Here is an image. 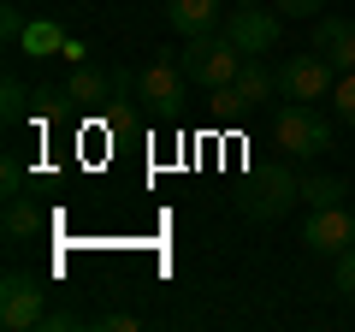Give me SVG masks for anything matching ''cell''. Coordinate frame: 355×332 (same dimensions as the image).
Instances as JSON below:
<instances>
[{
  "label": "cell",
  "mask_w": 355,
  "mask_h": 332,
  "mask_svg": "<svg viewBox=\"0 0 355 332\" xmlns=\"http://www.w3.org/2000/svg\"><path fill=\"white\" fill-rule=\"evenodd\" d=\"M184 83H190L184 65H178L172 53H160V60H148L137 72V101L154 107V113H178V107H184Z\"/></svg>",
  "instance_id": "cell-8"
},
{
  "label": "cell",
  "mask_w": 355,
  "mask_h": 332,
  "mask_svg": "<svg viewBox=\"0 0 355 332\" xmlns=\"http://www.w3.org/2000/svg\"><path fill=\"white\" fill-rule=\"evenodd\" d=\"M42 320H48V291H42V279L6 273V279H0V326L6 332H42Z\"/></svg>",
  "instance_id": "cell-5"
},
{
  "label": "cell",
  "mask_w": 355,
  "mask_h": 332,
  "mask_svg": "<svg viewBox=\"0 0 355 332\" xmlns=\"http://www.w3.org/2000/svg\"><path fill=\"white\" fill-rule=\"evenodd\" d=\"M302 243L314 249V256H331V261H338L343 249H355V208H349V202H326V208H308Z\"/></svg>",
  "instance_id": "cell-7"
},
{
  "label": "cell",
  "mask_w": 355,
  "mask_h": 332,
  "mask_svg": "<svg viewBox=\"0 0 355 332\" xmlns=\"http://www.w3.org/2000/svg\"><path fill=\"white\" fill-rule=\"evenodd\" d=\"M331 285H338L343 297H355V249H343V256L331 261Z\"/></svg>",
  "instance_id": "cell-19"
},
{
  "label": "cell",
  "mask_w": 355,
  "mask_h": 332,
  "mask_svg": "<svg viewBox=\"0 0 355 332\" xmlns=\"http://www.w3.org/2000/svg\"><path fill=\"white\" fill-rule=\"evenodd\" d=\"M272 90H279V72H272L261 53H249L243 72L231 77L225 90H214V101H219V113H261V107L272 101Z\"/></svg>",
  "instance_id": "cell-6"
},
{
  "label": "cell",
  "mask_w": 355,
  "mask_h": 332,
  "mask_svg": "<svg viewBox=\"0 0 355 332\" xmlns=\"http://www.w3.org/2000/svg\"><path fill=\"white\" fill-rule=\"evenodd\" d=\"M272 6H279L284 18H320V6H326V0H272Z\"/></svg>",
  "instance_id": "cell-20"
},
{
  "label": "cell",
  "mask_w": 355,
  "mask_h": 332,
  "mask_svg": "<svg viewBox=\"0 0 355 332\" xmlns=\"http://www.w3.org/2000/svg\"><path fill=\"white\" fill-rule=\"evenodd\" d=\"M243 60H249V53H243L225 30H214V36H190V42H184V53H178L184 77L202 83V90H225L231 77L243 72Z\"/></svg>",
  "instance_id": "cell-3"
},
{
  "label": "cell",
  "mask_w": 355,
  "mask_h": 332,
  "mask_svg": "<svg viewBox=\"0 0 355 332\" xmlns=\"http://www.w3.org/2000/svg\"><path fill=\"white\" fill-rule=\"evenodd\" d=\"M95 326H101V332H137V315L113 308V315H95Z\"/></svg>",
  "instance_id": "cell-22"
},
{
  "label": "cell",
  "mask_w": 355,
  "mask_h": 332,
  "mask_svg": "<svg viewBox=\"0 0 355 332\" xmlns=\"http://www.w3.org/2000/svg\"><path fill=\"white\" fill-rule=\"evenodd\" d=\"M314 48L326 53L338 72H355V18L320 13V18H314Z\"/></svg>",
  "instance_id": "cell-11"
},
{
  "label": "cell",
  "mask_w": 355,
  "mask_h": 332,
  "mask_svg": "<svg viewBox=\"0 0 355 332\" xmlns=\"http://www.w3.org/2000/svg\"><path fill=\"white\" fill-rule=\"evenodd\" d=\"M42 231V208L30 196H6V243H24Z\"/></svg>",
  "instance_id": "cell-14"
},
{
  "label": "cell",
  "mask_w": 355,
  "mask_h": 332,
  "mask_svg": "<svg viewBox=\"0 0 355 332\" xmlns=\"http://www.w3.org/2000/svg\"><path fill=\"white\" fill-rule=\"evenodd\" d=\"M331 113L355 131V72H338V90H331Z\"/></svg>",
  "instance_id": "cell-17"
},
{
  "label": "cell",
  "mask_w": 355,
  "mask_h": 332,
  "mask_svg": "<svg viewBox=\"0 0 355 332\" xmlns=\"http://www.w3.org/2000/svg\"><path fill=\"white\" fill-rule=\"evenodd\" d=\"M279 18L266 13V6H237V13H225V36L237 42L243 53H272L279 48Z\"/></svg>",
  "instance_id": "cell-9"
},
{
  "label": "cell",
  "mask_w": 355,
  "mask_h": 332,
  "mask_svg": "<svg viewBox=\"0 0 355 332\" xmlns=\"http://www.w3.org/2000/svg\"><path fill=\"white\" fill-rule=\"evenodd\" d=\"M296 202H302V179H296L284 160H279V166H261V172H249V184L237 190V214L254 219V226L284 219Z\"/></svg>",
  "instance_id": "cell-1"
},
{
  "label": "cell",
  "mask_w": 355,
  "mask_h": 332,
  "mask_svg": "<svg viewBox=\"0 0 355 332\" xmlns=\"http://www.w3.org/2000/svg\"><path fill=\"white\" fill-rule=\"evenodd\" d=\"M65 95H71L77 113H101V107H113V72H101V65H71V77H65Z\"/></svg>",
  "instance_id": "cell-10"
},
{
  "label": "cell",
  "mask_w": 355,
  "mask_h": 332,
  "mask_svg": "<svg viewBox=\"0 0 355 332\" xmlns=\"http://www.w3.org/2000/svg\"><path fill=\"white\" fill-rule=\"evenodd\" d=\"M349 208H355V196H349Z\"/></svg>",
  "instance_id": "cell-26"
},
{
  "label": "cell",
  "mask_w": 355,
  "mask_h": 332,
  "mask_svg": "<svg viewBox=\"0 0 355 332\" xmlns=\"http://www.w3.org/2000/svg\"><path fill=\"white\" fill-rule=\"evenodd\" d=\"M343 196H349V184H343V179H331V172H326V179H320V172H314V179H302V202H308V208L343 202Z\"/></svg>",
  "instance_id": "cell-16"
},
{
  "label": "cell",
  "mask_w": 355,
  "mask_h": 332,
  "mask_svg": "<svg viewBox=\"0 0 355 332\" xmlns=\"http://www.w3.org/2000/svg\"><path fill=\"white\" fill-rule=\"evenodd\" d=\"M60 48H65V30L53 24V18H30L24 36H18V53H24V60H53Z\"/></svg>",
  "instance_id": "cell-13"
},
{
  "label": "cell",
  "mask_w": 355,
  "mask_h": 332,
  "mask_svg": "<svg viewBox=\"0 0 355 332\" xmlns=\"http://www.w3.org/2000/svg\"><path fill=\"white\" fill-rule=\"evenodd\" d=\"M166 18H172V30L184 42H190V36H214V30L225 24V0H172Z\"/></svg>",
  "instance_id": "cell-12"
},
{
  "label": "cell",
  "mask_w": 355,
  "mask_h": 332,
  "mask_svg": "<svg viewBox=\"0 0 355 332\" xmlns=\"http://www.w3.org/2000/svg\"><path fill=\"white\" fill-rule=\"evenodd\" d=\"M0 190H6V196H18V160H6V166H0Z\"/></svg>",
  "instance_id": "cell-24"
},
{
  "label": "cell",
  "mask_w": 355,
  "mask_h": 332,
  "mask_svg": "<svg viewBox=\"0 0 355 332\" xmlns=\"http://www.w3.org/2000/svg\"><path fill=\"white\" fill-rule=\"evenodd\" d=\"M30 101H36V95L24 90V77H18V72H6V77H0V119H6V125L30 119Z\"/></svg>",
  "instance_id": "cell-15"
},
{
  "label": "cell",
  "mask_w": 355,
  "mask_h": 332,
  "mask_svg": "<svg viewBox=\"0 0 355 332\" xmlns=\"http://www.w3.org/2000/svg\"><path fill=\"white\" fill-rule=\"evenodd\" d=\"M272 72H279L284 101H326V95L338 90V65H331L320 48L314 53H291V60H279Z\"/></svg>",
  "instance_id": "cell-4"
},
{
  "label": "cell",
  "mask_w": 355,
  "mask_h": 332,
  "mask_svg": "<svg viewBox=\"0 0 355 332\" xmlns=\"http://www.w3.org/2000/svg\"><path fill=\"white\" fill-rule=\"evenodd\" d=\"M237 6H261V0H237Z\"/></svg>",
  "instance_id": "cell-25"
},
{
  "label": "cell",
  "mask_w": 355,
  "mask_h": 332,
  "mask_svg": "<svg viewBox=\"0 0 355 332\" xmlns=\"http://www.w3.org/2000/svg\"><path fill=\"white\" fill-rule=\"evenodd\" d=\"M24 24H30V18L18 13V6H0V42H6L12 53H18V36H24Z\"/></svg>",
  "instance_id": "cell-18"
},
{
  "label": "cell",
  "mask_w": 355,
  "mask_h": 332,
  "mask_svg": "<svg viewBox=\"0 0 355 332\" xmlns=\"http://www.w3.org/2000/svg\"><path fill=\"white\" fill-rule=\"evenodd\" d=\"M60 60H71V65H83V60H89V42H83V36H65V48H60Z\"/></svg>",
  "instance_id": "cell-23"
},
{
  "label": "cell",
  "mask_w": 355,
  "mask_h": 332,
  "mask_svg": "<svg viewBox=\"0 0 355 332\" xmlns=\"http://www.w3.org/2000/svg\"><path fill=\"white\" fill-rule=\"evenodd\" d=\"M272 142H279L291 160H320L331 149V119L314 101H284L272 113Z\"/></svg>",
  "instance_id": "cell-2"
},
{
  "label": "cell",
  "mask_w": 355,
  "mask_h": 332,
  "mask_svg": "<svg viewBox=\"0 0 355 332\" xmlns=\"http://www.w3.org/2000/svg\"><path fill=\"white\" fill-rule=\"evenodd\" d=\"M83 326V315H71V308H48V320H42V332H71Z\"/></svg>",
  "instance_id": "cell-21"
}]
</instances>
